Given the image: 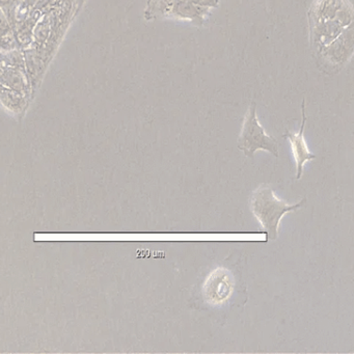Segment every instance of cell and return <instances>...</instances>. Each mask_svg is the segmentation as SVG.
<instances>
[{
  "mask_svg": "<svg viewBox=\"0 0 354 354\" xmlns=\"http://www.w3.org/2000/svg\"><path fill=\"white\" fill-rule=\"evenodd\" d=\"M352 6L348 0H315L310 9V30L312 42L319 47L320 53L327 55L333 47L337 51V37L343 35L347 26H351Z\"/></svg>",
  "mask_w": 354,
  "mask_h": 354,
  "instance_id": "cell-1",
  "label": "cell"
},
{
  "mask_svg": "<svg viewBox=\"0 0 354 354\" xmlns=\"http://www.w3.org/2000/svg\"><path fill=\"white\" fill-rule=\"evenodd\" d=\"M219 0H149L146 19L189 22L202 26Z\"/></svg>",
  "mask_w": 354,
  "mask_h": 354,
  "instance_id": "cell-2",
  "label": "cell"
},
{
  "mask_svg": "<svg viewBox=\"0 0 354 354\" xmlns=\"http://www.w3.org/2000/svg\"><path fill=\"white\" fill-rule=\"evenodd\" d=\"M304 203L306 198L300 201L298 204H288L275 196L272 188L262 185L250 196V207L259 223L264 227L267 241H269L277 239L281 218L290 211L301 207Z\"/></svg>",
  "mask_w": 354,
  "mask_h": 354,
  "instance_id": "cell-3",
  "label": "cell"
},
{
  "mask_svg": "<svg viewBox=\"0 0 354 354\" xmlns=\"http://www.w3.org/2000/svg\"><path fill=\"white\" fill-rule=\"evenodd\" d=\"M238 148L248 157L254 156L258 151H267L275 157L279 156L277 140L273 136H268L259 123L256 103H252L244 118L238 140Z\"/></svg>",
  "mask_w": 354,
  "mask_h": 354,
  "instance_id": "cell-4",
  "label": "cell"
},
{
  "mask_svg": "<svg viewBox=\"0 0 354 354\" xmlns=\"http://www.w3.org/2000/svg\"><path fill=\"white\" fill-rule=\"evenodd\" d=\"M233 291V275L223 267H217L211 271L202 289L205 301L214 306L225 304L231 297Z\"/></svg>",
  "mask_w": 354,
  "mask_h": 354,
  "instance_id": "cell-5",
  "label": "cell"
},
{
  "mask_svg": "<svg viewBox=\"0 0 354 354\" xmlns=\"http://www.w3.org/2000/svg\"><path fill=\"white\" fill-rule=\"evenodd\" d=\"M306 101L302 102V123L300 126V130L298 133H292L288 132L286 134V138L289 140L291 144L292 152H293L294 158H295L296 165H297V179H300L302 173H304V167L308 161L316 158L313 153L308 150V145H306V140H304V125H306Z\"/></svg>",
  "mask_w": 354,
  "mask_h": 354,
  "instance_id": "cell-6",
  "label": "cell"
}]
</instances>
